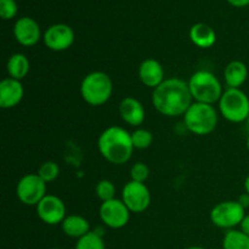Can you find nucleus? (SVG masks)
Instances as JSON below:
<instances>
[{
    "instance_id": "f257e3e1",
    "label": "nucleus",
    "mask_w": 249,
    "mask_h": 249,
    "mask_svg": "<svg viewBox=\"0 0 249 249\" xmlns=\"http://www.w3.org/2000/svg\"><path fill=\"white\" fill-rule=\"evenodd\" d=\"M192 104L189 84L180 78H168L153 89V107L165 117L184 116Z\"/></svg>"
},
{
    "instance_id": "f03ea898",
    "label": "nucleus",
    "mask_w": 249,
    "mask_h": 249,
    "mask_svg": "<svg viewBox=\"0 0 249 249\" xmlns=\"http://www.w3.org/2000/svg\"><path fill=\"white\" fill-rule=\"evenodd\" d=\"M99 152L111 164L122 165L129 162L134 152L131 133L122 126L112 125L105 129L97 139Z\"/></svg>"
},
{
    "instance_id": "7ed1b4c3",
    "label": "nucleus",
    "mask_w": 249,
    "mask_h": 249,
    "mask_svg": "<svg viewBox=\"0 0 249 249\" xmlns=\"http://www.w3.org/2000/svg\"><path fill=\"white\" fill-rule=\"evenodd\" d=\"M189 89L195 102L214 105L223 95V85L214 73L209 71H197L190 77Z\"/></svg>"
},
{
    "instance_id": "20e7f679",
    "label": "nucleus",
    "mask_w": 249,
    "mask_h": 249,
    "mask_svg": "<svg viewBox=\"0 0 249 249\" xmlns=\"http://www.w3.org/2000/svg\"><path fill=\"white\" fill-rule=\"evenodd\" d=\"M113 92V83L107 73L95 71L83 78L80 83V95L90 106H102Z\"/></svg>"
},
{
    "instance_id": "39448f33",
    "label": "nucleus",
    "mask_w": 249,
    "mask_h": 249,
    "mask_svg": "<svg viewBox=\"0 0 249 249\" xmlns=\"http://www.w3.org/2000/svg\"><path fill=\"white\" fill-rule=\"evenodd\" d=\"M184 123L187 130L195 135H209L215 130L218 113L213 105L194 102L184 114Z\"/></svg>"
},
{
    "instance_id": "423d86ee",
    "label": "nucleus",
    "mask_w": 249,
    "mask_h": 249,
    "mask_svg": "<svg viewBox=\"0 0 249 249\" xmlns=\"http://www.w3.org/2000/svg\"><path fill=\"white\" fill-rule=\"evenodd\" d=\"M219 111L231 123H243L249 119V97L243 90L228 88L219 100Z\"/></svg>"
},
{
    "instance_id": "0eeeda50",
    "label": "nucleus",
    "mask_w": 249,
    "mask_h": 249,
    "mask_svg": "<svg viewBox=\"0 0 249 249\" xmlns=\"http://www.w3.org/2000/svg\"><path fill=\"white\" fill-rule=\"evenodd\" d=\"M246 216V209L237 201H224L213 207L211 221L219 229L232 230L240 226Z\"/></svg>"
},
{
    "instance_id": "6e6552de",
    "label": "nucleus",
    "mask_w": 249,
    "mask_h": 249,
    "mask_svg": "<svg viewBox=\"0 0 249 249\" xmlns=\"http://www.w3.org/2000/svg\"><path fill=\"white\" fill-rule=\"evenodd\" d=\"M17 198L24 206L36 207L46 196V182L38 174H26L16 186Z\"/></svg>"
},
{
    "instance_id": "1a4fd4ad",
    "label": "nucleus",
    "mask_w": 249,
    "mask_h": 249,
    "mask_svg": "<svg viewBox=\"0 0 249 249\" xmlns=\"http://www.w3.org/2000/svg\"><path fill=\"white\" fill-rule=\"evenodd\" d=\"M122 201L131 213H142L151 204L150 190L143 182L130 180L122 190Z\"/></svg>"
},
{
    "instance_id": "9d476101",
    "label": "nucleus",
    "mask_w": 249,
    "mask_h": 249,
    "mask_svg": "<svg viewBox=\"0 0 249 249\" xmlns=\"http://www.w3.org/2000/svg\"><path fill=\"white\" fill-rule=\"evenodd\" d=\"M130 214L131 212L129 211L128 207L122 199L118 198L102 202L99 209V215L102 223L114 230L124 228L129 223Z\"/></svg>"
},
{
    "instance_id": "9b49d317",
    "label": "nucleus",
    "mask_w": 249,
    "mask_h": 249,
    "mask_svg": "<svg viewBox=\"0 0 249 249\" xmlns=\"http://www.w3.org/2000/svg\"><path fill=\"white\" fill-rule=\"evenodd\" d=\"M43 41L49 50L61 53L73 45L74 32L68 24L55 23L44 32Z\"/></svg>"
},
{
    "instance_id": "f8f14e48",
    "label": "nucleus",
    "mask_w": 249,
    "mask_h": 249,
    "mask_svg": "<svg viewBox=\"0 0 249 249\" xmlns=\"http://www.w3.org/2000/svg\"><path fill=\"white\" fill-rule=\"evenodd\" d=\"M36 208L39 219L46 225L62 224V221L67 216L65 203L60 197L55 196V195H46Z\"/></svg>"
},
{
    "instance_id": "ddd939ff",
    "label": "nucleus",
    "mask_w": 249,
    "mask_h": 249,
    "mask_svg": "<svg viewBox=\"0 0 249 249\" xmlns=\"http://www.w3.org/2000/svg\"><path fill=\"white\" fill-rule=\"evenodd\" d=\"M14 36L19 45L34 46L41 39L40 26L32 17H21L14 24Z\"/></svg>"
},
{
    "instance_id": "4468645a",
    "label": "nucleus",
    "mask_w": 249,
    "mask_h": 249,
    "mask_svg": "<svg viewBox=\"0 0 249 249\" xmlns=\"http://www.w3.org/2000/svg\"><path fill=\"white\" fill-rule=\"evenodd\" d=\"M24 96V89L21 80L5 78L0 82V107L10 109L19 105Z\"/></svg>"
},
{
    "instance_id": "2eb2a0df",
    "label": "nucleus",
    "mask_w": 249,
    "mask_h": 249,
    "mask_svg": "<svg viewBox=\"0 0 249 249\" xmlns=\"http://www.w3.org/2000/svg\"><path fill=\"white\" fill-rule=\"evenodd\" d=\"M139 79L145 87L156 89L165 80L164 68L160 61L146 58L139 66Z\"/></svg>"
},
{
    "instance_id": "dca6fc26",
    "label": "nucleus",
    "mask_w": 249,
    "mask_h": 249,
    "mask_svg": "<svg viewBox=\"0 0 249 249\" xmlns=\"http://www.w3.org/2000/svg\"><path fill=\"white\" fill-rule=\"evenodd\" d=\"M118 112L121 118L131 126L141 125L145 121V107L138 99L133 96H126L122 100Z\"/></svg>"
},
{
    "instance_id": "f3484780",
    "label": "nucleus",
    "mask_w": 249,
    "mask_h": 249,
    "mask_svg": "<svg viewBox=\"0 0 249 249\" xmlns=\"http://www.w3.org/2000/svg\"><path fill=\"white\" fill-rule=\"evenodd\" d=\"M248 78V68L242 61H231L224 70V80L228 88L241 89Z\"/></svg>"
},
{
    "instance_id": "a211bd4d",
    "label": "nucleus",
    "mask_w": 249,
    "mask_h": 249,
    "mask_svg": "<svg viewBox=\"0 0 249 249\" xmlns=\"http://www.w3.org/2000/svg\"><path fill=\"white\" fill-rule=\"evenodd\" d=\"M190 40L201 49H209L215 44L216 34L207 23H196L190 29Z\"/></svg>"
},
{
    "instance_id": "6ab92c4d",
    "label": "nucleus",
    "mask_w": 249,
    "mask_h": 249,
    "mask_svg": "<svg viewBox=\"0 0 249 249\" xmlns=\"http://www.w3.org/2000/svg\"><path fill=\"white\" fill-rule=\"evenodd\" d=\"M63 233L68 237L77 238L79 240L80 237L87 235L90 232V224L84 216L77 215V214H72V215H67L65 220L61 224Z\"/></svg>"
},
{
    "instance_id": "aec40b11",
    "label": "nucleus",
    "mask_w": 249,
    "mask_h": 249,
    "mask_svg": "<svg viewBox=\"0 0 249 249\" xmlns=\"http://www.w3.org/2000/svg\"><path fill=\"white\" fill-rule=\"evenodd\" d=\"M31 70V63L24 53H12L6 62V71L10 78L22 80L27 77Z\"/></svg>"
},
{
    "instance_id": "412c9836",
    "label": "nucleus",
    "mask_w": 249,
    "mask_h": 249,
    "mask_svg": "<svg viewBox=\"0 0 249 249\" xmlns=\"http://www.w3.org/2000/svg\"><path fill=\"white\" fill-rule=\"evenodd\" d=\"M224 249H249V236L241 230H228L223 240Z\"/></svg>"
},
{
    "instance_id": "4be33fe9",
    "label": "nucleus",
    "mask_w": 249,
    "mask_h": 249,
    "mask_svg": "<svg viewBox=\"0 0 249 249\" xmlns=\"http://www.w3.org/2000/svg\"><path fill=\"white\" fill-rule=\"evenodd\" d=\"M75 249H106V247L102 236L95 231H90L77 241Z\"/></svg>"
},
{
    "instance_id": "5701e85b",
    "label": "nucleus",
    "mask_w": 249,
    "mask_h": 249,
    "mask_svg": "<svg viewBox=\"0 0 249 249\" xmlns=\"http://www.w3.org/2000/svg\"><path fill=\"white\" fill-rule=\"evenodd\" d=\"M131 141L136 150H146L153 142V134L143 128H138L131 133Z\"/></svg>"
},
{
    "instance_id": "b1692460",
    "label": "nucleus",
    "mask_w": 249,
    "mask_h": 249,
    "mask_svg": "<svg viewBox=\"0 0 249 249\" xmlns=\"http://www.w3.org/2000/svg\"><path fill=\"white\" fill-rule=\"evenodd\" d=\"M95 192H96L97 198L101 202H107L112 201V199L116 198V186H114L113 182L111 180H100L97 182L96 187H95Z\"/></svg>"
},
{
    "instance_id": "393cba45",
    "label": "nucleus",
    "mask_w": 249,
    "mask_h": 249,
    "mask_svg": "<svg viewBox=\"0 0 249 249\" xmlns=\"http://www.w3.org/2000/svg\"><path fill=\"white\" fill-rule=\"evenodd\" d=\"M36 174H38L46 184H49V182H53L57 179L58 175H60V168H58L57 163L53 162V160H46V162H44L43 164L39 167Z\"/></svg>"
},
{
    "instance_id": "a878e982",
    "label": "nucleus",
    "mask_w": 249,
    "mask_h": 249,
    "mask_svg": "<svg viewBox=\"0 0 249 249\" xmlns=\"http://www.w3.org/2000/svg\"><path fill=\"white\" fill-rule=\"evenodd\" d=\"M150 177V169L147 165L142 162H138L133 164L130 168V179L136 182H143L145 184L146 180Z\"/></svg>"
},
{
    "instance_id": "bb28decb",
    "label": "nucleus",
    "mask_w": 249,
    "mask_h": 249,
    "mask_svg": "<svg viewBox=\"0 0 249 249\" xmlns=\"http://www.w3.org/2000/svg\"><path fill=\"white\" fill-rule=\"evenodd\" d=\"M18 6L15 0H0V16L2 19H12L17 15Z\"/></svg>"
},
{
    "instance_id": "cd10ccee",
    "label": "nucleus",
    "mask_w": 249,
    "mask_h": 249,
    "mask_svg": "<svg viewBox=\"0 0 249 249\" xmlns=\"http://www.w3.org/2000/svg\"><path fill=\"white\" fill-rule=\"evenodd\" d=\"M237 202L245 209L249 208V195L247 194V192H245V194L240 195V197H238V198H237Z\"/></svg>"
},
{
    "instance_id": "c85d7f7f",
    "label": "nucleus",
    "mask_w": 249,
    "mask_h": 249,
    "mask_svg": "<svg viewBox=\"0 0 249 249\" xmlns=\"http://www.w3.org/2000/svg\"><path fill=\"white\" fill-rule=\"evenodd\" d=\"M240 228H241V231H242V232H245L246 235L249 236V214L248 215L246 214V216L243 218L242 223L240 224Z\"/></svg>"
},
{
    "instance_id": "c756f323",
    "label": "nucleus",
    "mask_w": 249,
    "mask_h": 249,
    "mask_svg": "<svg viewBox=\"0 0 249 249\" xmlns=\"http://www.w3.org/2000/svg\"><path fill=\"white\" fill-rule=\"evenodd\" d=\"M233 7H246L249 5V0H226Z\"/></svg>"
},
{
    "instance_id": "7c9ffc66",
    "label": "nucleus",
    "mask_w": 249,
    "mask_h": 249,
    "mask_svg": "<svg viewBox=\"0 0 249 249\" xmlns=\"http://www.w3.org/2000/svg\"><path fill=\"white\" fill-rule=\"evenodd\" d=\"M243 186H245V192H247V194L249 195V174L245 179V184H243Z\"/></svg>"
},
{
    "instance_id": "2f4dec72",
    "label": "nucleus",
    "mask_w": 249,
    "mask_h": 249,
    "mask_svg": "<svg viewBox=\"0 0 249 249\" xmlns=\"http://www.w3.org/2000/svg\"><path fill=\"white\" fill-rule=\"evenodd\" d=\"M186 249H206V248L198 247V246H196V247H189V248H186Z\"/></svg>"
},
{
    "instance_id": "473e14b6",
    "label": "nucleus",
    "mask_w": 249,
    "mask_h": 249,
    "mask_svg": "<svg viewBox=\"0 0 249 249\" xmlns=\"http://www.w3.org/2000/svg\"><path fill=\"white\" fill-rule=\"evenodd\" d=\"M247 148H248V151H249V135H248V138H247Z\"/></svg>"
},
{
    "instance_id": "72a5a7b5",
    "label": "nucleus",
    "mask_w": 249,
    "mask_h": 249,
    "mask_svg": "<svg viewBox=\"0 0 249 249\" xmlns=\"http://www.w3.org/2000/svg\"><path fill=\"white\" fill-rule=\"evenodd\" d=\"M51 249H60V248H51Z\"/></svg>"
}]
</instances>
